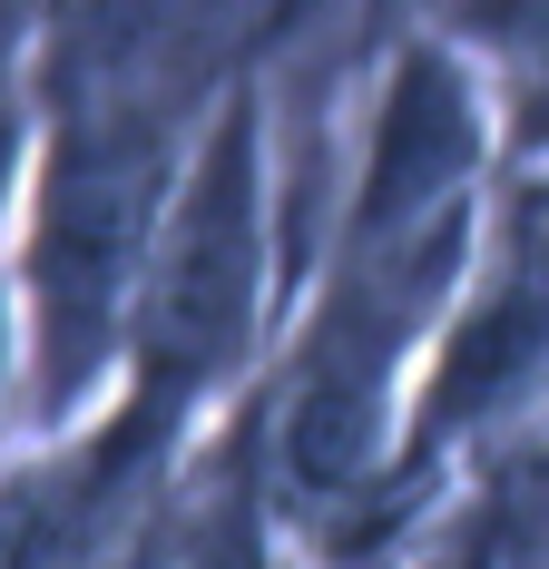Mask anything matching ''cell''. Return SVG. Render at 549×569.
I'll use <instances>...</instances> for the list:
<instances>
[{"label":"cell","instance_id":"1","mask_svg":"<svg viewBox=\"0 0 549 569\" xmlns=\"http://www.w3.org/2000/svg\"><path fill=\"white\" fill-rule=\"evenodd\" d=\"M236 305H246V128H226L217 168H207V197L187 217L177 276H167V335L187 353H217Z\"/></svg>","mask_w":549,"mask_h":569},{"label":"cell","instance_id":"2","mask_svg":"<svg viewBox=\"0 0 549 569\" xmlns=\"http://www.w3.org/2000/svg\"><path fill=\"white\" fill-rule=\"evenodd\" d=\"M540 335H549V207H530V266H510V284L491 295V315H471V335L451 343L432 422H461V412H481L500 383H520V363L540 353Z\"/></svg>","mask_w":549,"mask_h":569},{"label":"cell","instance_id":"3","mask_svg":"<svg viewBox=\"0 0 549 569\" xmlns=\"http://www.w3.org/2000/svg\"><path fill=\"white\" fill-rule=\"evenodd\" d=\"M461 158H471V109H461V89H451L441 69H402V89H392V109H383V138H373V187H363V207H373V217H402V207L432 197Z\"/></svg>","mask_w":549,"mask_h":569}]
</instances>
